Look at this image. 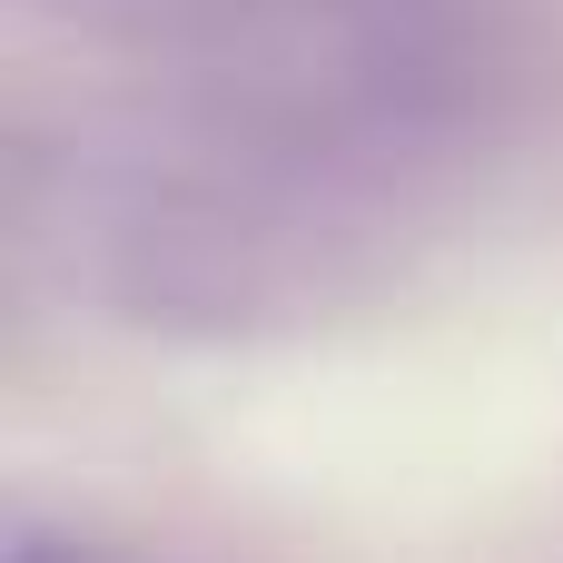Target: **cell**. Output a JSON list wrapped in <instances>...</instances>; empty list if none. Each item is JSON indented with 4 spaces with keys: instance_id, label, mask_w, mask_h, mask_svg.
<instances>
[{
    "instance_id": "obj_1",
    "label": "cell",
    "mask_w": 563,
    "mask_h": 563,
    "mask_svg": "<svg viewBox=\"0 0 563 563\" xmlns=\"http://www.w3.org/2000/svg\"><path fill=\"white\" fill-rule=\"evenodd\" d=\"M10 563H119V554H99V544H79V534H40V525H30V534L10 544Z\"/></svg>"
}]
</instances>
